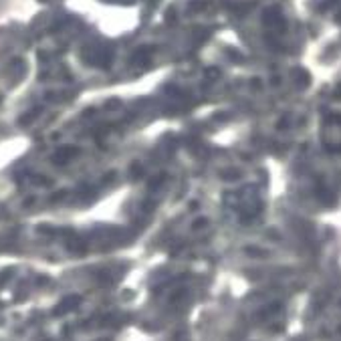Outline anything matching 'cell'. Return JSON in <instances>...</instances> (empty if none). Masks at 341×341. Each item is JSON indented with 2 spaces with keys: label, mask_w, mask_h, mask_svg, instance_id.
<instances>
[{
  "label": "cell",
  "mask_w": 341,
  "mask_h": 341,
  "mask_svg": "<svg viewBox=\"0 0 341 341\" xmlns=\"http://www.w3.org/2000/svg\"><path fill=\"white\" fill-rule=\"evenodd\" d=\"M339 333H341V325H339Z\"/></svg>",
  "instance_id": "obj_4"
},
{
  "label": "cell",
  "mask_w": 341,
  "mask_h": 341,
  "mask_svg": "<svg viewBox=\"0 0 341 341\" xmlns=\"http://www.w3.org/2000/svg\"><path fill=\"white\" fill-rule=\"evenodd\" d=\"M281 309V303H273V305H269L265 311H261L259 313V319H267L269 315H273V313H276V311H279Z\"/></svg>",
  "instance_id": "obj_2"
},
{
  "label": "cell",
  "mask_w": 341,
  "mask_h": 341,
  "mask_svg": "<svg viewBox=\"0 0 341 341\" xmlns=\"http://www.w3.org/2000/svg\"><path fill=\"white\" fill-rule=\"evenodd\" d=\"M208 224V220L206 218H198L196 222H194V228H202V226H206Z\"/></svg>",
  "instance_id": "obj_3"
},
{
  "label": "cell",
  "mask_w": 341,
  "mask_h": 341,
  "mask_svg": "<svg viewBox=\"0 0 341 341\" xmlns=\"http://www.w3.org/2000/svg\"><path fill=\"white\" fill-rule=\"evenodd\" d=\"M293 81H295L297 85H299L301 89H305L307 85L311 83V79H309V73H307V71H303V69H297V71L293 73Z\"/></svg>",
  "instance_id": "obj_1"
}]
</instances>
